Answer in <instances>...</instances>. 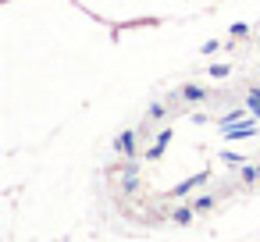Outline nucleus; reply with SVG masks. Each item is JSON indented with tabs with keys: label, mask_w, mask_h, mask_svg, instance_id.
<instances>
[{
	"label": "nucleus",
	"mask_w": 260,
	"mask_h": 242,
	"mask_svg": "<svg viewBox=\"0 0 260 242\" xmlns=\"http://www.w3.org/2000/svg\"><path fill=\"white\" fill-rule=\"evenodd\" d=\"M246 107H249V111H253V114L260 118V89H256V86H253V89L246 93Z\"/></svg>",
	"instance_id": "obj_9"
},
{
	"label": "nucleus",
	"mask_w": 260,
	"mask_h": 242,
	"mask_svg": "<svg viewBox=\"0 0 260 242\" xmlns=\"http://www.w3.org/2000/svg\"><path fill=\"white\" fill-rule=\"evenodd\" d=\"M207 182H210V171L203 167L200 175H192V178H185V182H178V185L171 189V196H175V199H178V196H189L192 189H200V185H207Z\"/></svg>",
	"instance_id": "obj_2"
},
{
	"label": "nucleus",
	"mask_w": 260,
	"mask_h": 242,
	"mask_svg": "<svg viewBox=\"0 0 260 242\" xmlns=\"http://www.w3.org/2000/svg\"><path fill=\"white\" fill-rule=\"evenodd\" d=\"M214 203H217V196H210V192H207V196H196V199H192V206H196V214H203V210H210Z\"/></svg>",
	"instance_id": "obj_8"
},
{
	"label": "nucleus",
	"mask_w": 260,
	"mask_h": 242,
	"mask_svg": "<svg viewBox=\"0 0 260 242\" xmlns=\"http://www.w3.org/2000/svg\"><path fill=\"white\" fill-rule=\"evenodd\" d=\"M168 143H171V128H160V135H157V143L150 146V153H146V157H150V160H160V157H164V146H168Z\"/></svg>",
	"instance_id": "obj_6"
},
{
	"label": "nucleus",
	"mask_w": 260,
	"mask_h": 242,
	"mask_svg": "<svg viewBox=\"0 0 260 242\" xmlns=\"http://www.w3.org/2000/svg\"><path fill=\"white\" fill-rule=\"evenodd\" d=\"M207 72H210V79H228V72H232V68H228V64H210Z\"/></svg>",
	"instance_id": "obj_12"
},
{
	"label": "nucleus",
	"mask_w": 260,
	"mask_h": 242,
	"mask_svg": "<svg viewBox=\"0 0 260 242\" xmlns=\"http://www.w3.org/2000/svg\"><path fill=\"white\" fill-rule=\"evenodd\" d=\"M239 118H242V111H228V114L221 118V132H224V128H232V125H239Z\"/></svg>",
	"instance_id": "obj_11"
},
{
	"label": "nucleus",
	"mask_w": 260,
	"mask_h": 242,
	"mask_svg": "<svg viewBox=\"0 0 260 242\" xmlns=\"http://www.w3.org/2000/svg\"><path fill=\"white\" fill-rule=\"evenodd\" d=\"M192 217H196V206H192V203H189V206H178V210H175V224H189Z\"/></svg>",
	"instance_id": "obj_7"
},
{
	"label": "nucleus",
	"mask_w": 260,
	"mask_h": 242,
	"mask_svg": "<svg viewBox=\"0 0 260 242\" xmlns=\"http://www.w3.org/2000/svg\"><path fill=\"white\" fill-rule=\"evenodd\" d=\"M221 160H224V164H242L246 157H242V153H228V150H224V153H221Z\"/></svg>",
	"instance_id": "obj_13"
},
{
	"label": "nucleus",
	"mask_w": 260,
	"mask_h": 242,
	"mask_svg": "<svg viewBox=\"0 0 260 242\" xmlns=\"http://www.w3.org/2000/svg\"><path fill=\"white\" fill-rule=\"evenodd\" d=\"M114 153H121L125 160H136V157H139V150H136V132H132V128L121 132V135H114Z\"/></svg>",
	"instance_id": "obj_1"
},
{
	"label": "nucleus",
	"mask_w": 260,
	"mask_h": 242,
	"mask_svg": "<svg viewBox=\"0 0 260 242\" xmlns=\"http://www.w3.org/2000/svg\"><path fill=\"white\" fill-rule=\"evenodd\" d=\"M246 32H249L246 22H235V25H232V36H246Z\"/></svg>",
	"instance_id": "obj_14"
},
{
	"label": "nucleus",
	"mask_w": 260,
	"mask_h": 242,
	"mask_svg": "<svg viewBox=\"0 0 260 242\" xmlns=\"http://www.w3.org/2000/svg\"><path fill=\"white\" fill-rule=\"evenodd\" d=\"M242 182H246V185H256V182H260V167L242 164Z\"/></svg>",
	"instance_id": "obj_10"
},
{
	"label": "nucleus",
	"mask_w": 260,
	"mask_h": 242,
	"mask_svg": "<svg viewBox=\"0 0 260 242\" xmlns=\"http://www.w3.org/2000/svg\"><path fill=\"white\" fill-rule=\"evenodd\" d=\"M150 118H164V103H153L150 107Z\"/></svg>",
	"instance_id": "obj_15"
},
{
	"label": "nucleus",
	"mask_w": 260,
	"mask_h": 242,
	"mask_svg": "<svg viewBox=\"0 0 260 242\" xmlns=\"http://www.w3.org/2000/svg\"><path fill=\"white\" fill-rule=\"evenodd\" d=\"M249 135H256V125H253V121H246V125H232V128H224V139H249Z\"/></svg>",
	"instance_id": "obj_5"
},
{
	"label": "nucleus",
	"mask_w": 260,
	"mask_h": 242,
	"mask_svg": "<svg viewBox=\"0 0 260 242\" xmlns=\"http://www.w3.org/2000/svg\"><path fill=\"white\" fill-rule=\"evenodd\" d=\"M182 100H185V103H200V100H210V93H207L203 86L189 82V86H182Z\"/></svg>",
	"instance_id": "obj_4"
},
{
	"label": "nucleus",
	"mask_w": 260,
	"mask_h": 242,
	"mask_svg": "<svg viewBox=\"0 0 260 242\" xmlns=\"http://www.w3.org/2000/svg\"><path fill=\"white\" fill-rule=\"evenodd\" d=\"M139 185H143V182H139V167H136V160H128V164H125V175H121V192H125V196H136Z\"/></svg>",
	"instance_id": "obj_3"
}]
</instances>
